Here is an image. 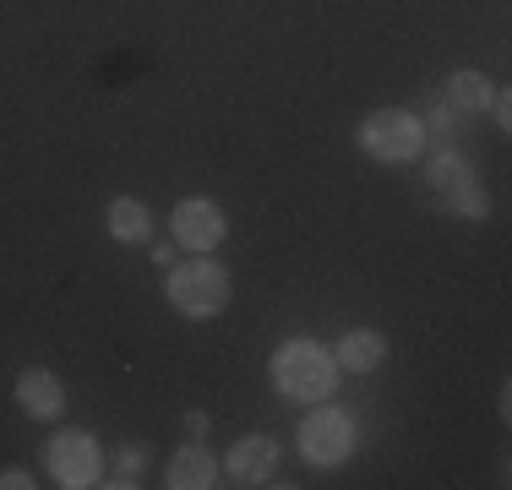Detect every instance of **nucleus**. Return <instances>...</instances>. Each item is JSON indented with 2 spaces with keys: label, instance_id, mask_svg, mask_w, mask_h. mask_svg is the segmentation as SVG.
<instances>
[{
  "label": "nucleus",
  "instance_id": "1",
  "mask_svg": "<svg viewBox=\"0 0 512 490\" xmlns=\"http://www.w3.org/2000/svg\"><path fill=\"white\" fill-rule=\"evenodd\" d=\"M273 387L295 403H322L338 387V360L316 338H284L273 354Z\"/></svg>",
  "mask_w": 512,
  "mask_h": 490
},
{
  "label": "nucleus",
  "instance_id": "2",
  "mask_svg": "<svg viewBox=\"0 0 512 490\" xmlns=\"http://www.w3.org/2000/svg\"><path fill=\"white\" fill-rule=\"evenodd\" d=\"M425 137H431V131L420 126L414 109H376V115L360 120L355 147L365 158H376V164L398 169V164H414V158L425 153Z\"/></svg>",
  "mask_w": 512,
  "mask_h": 490
},
{
  "label": "nucleus",
  "instance_id": "3",
  "mask_svg": "<svg viewBox=\"0 0 512 490\" xmlns=\"http://www.w3.org/2000/svg\"><path fill=\"white\" fill-rule=\"evenodd\" d=\"M164 294L186 322H213V316L229 311L235 284H229V273L218 262H180V267H169Z\"/></svg>",
  "mask_w": 512,
  "mask_h": 490
},
{
  "label": "nucleus",
  "instance_id": "4",
  "mask_svg": "<svg viewBox=\"0 0 512 490\" xmlns=\"http://www.w3.org/2000/svg\"><path fill=\"white\" fill-rule=\"evenodd\" d=\"M300 458L306 463H316V469H338V463H349L355 458V441H360V431H355V414H344V409H333V403H316V409L300 420Z\"/></svg>",
  "mask_w": 512,
  "mask_h": 490
},
{
  "label": "nucleus",
  "instance_id": "5",
  "mask_svg": "<svg viewBox=\"0 0 512 490\" xmlns=\"http://www.w3.org/2000/svg\"><path fill=\"white\" fill-rule=\"evenodd\" d=\"M44 469L60 490H88L104 485V452L88 431H55L50 447H44Z\"/></svg>",
  "mask_w": 512,
  "mask_h": 490
},
{
  "label": "nucleus",
  "instance_id": "6",
  "mask_svg": "<svg viewBox=\"0 0 512 490\" xmlns=\"http://www.w3.org/2000/svg\"><path fill=\"white\" fill-rule=\"evenodd\" d=\"M224 235H229V218L213 196H186V202H175V213H169V240L197 251V256L218 251Z\"/></svg>",
  "mask_w": 512,
  "mask_h": 490
},
{
  "label": "nucleus",
  "instance_id": "7",
  "mask_svg": "<svg viewBox=\"0 0 512 490\" xmlns=\"http://www.w3.org/2000/svg\"><path fill=\"white\" fill-rule=\"evenodd\" d=\"M17 409L28 420H60L66 414V382H60L50 365H28L17 376Z\"/></svg>",
  "mask_w": 512,
  "mask_h": 490
},
{
  "label": "nucleus",
  "instance_id": "8",
  "mask_svg": "<svg viewBox=\"0 0 512 490\" xmlns=\"http://www.w3.org/2000/svg\"><path fill=\"white\" fill-rule=\"evenodd\" d=\"M278 458H284V452H278L273 436H240L224 458V474L235 485H267L278 474Z\"/></svg>",
  "mask_w": 512,
  "mask_h": 490
},
{
  "label": "nucleus",
  "instance_id": "9",
  "mask_svg": "<svg viewBox=\"0 0 512 490\" xmlns=\"http://www.w3.org/2000/svg\"><path fill=\"white\" fill-rule=\"evenodd\" d=\"M164 485L169 490H213L218 485V458L191 441V447H175V458L164 463Z\"/></svg>",
  "mask_w": 512,
  "mask_h": 490
},
{
  "label": "nucleus",
  "instance_id": "10",
  "mask_svg": "<svg viewBox=\"0 0 512 490\" xmlns=\"http://www.w3.org/2000/svg\"><path fill=\"white\" fill-rule=\"evenodd\" d=\"M333 360H338V371H349V376H371L376 365L387 360V338L376 333V327H349L344 338L333 343Z\"/></svg>",
  "mask_w": 512,
  "mask_h": 490
},
{
  "label": "nucleus",
  "instance_id": "11",
  "mask_svg": "<svg viewBox=\"0 0 512 490\" xmlns=\"http://www.w3.org/2000/svg\"><path fill=\"white\" fill-rule=\"evenodd\" d=\"M442 98L458 109L463 120H474V115H485V109H491V98H496V82L485 77V71H453V77L442 82Z\"/></svg>",
  "mask_w": 512,
  "mask_h": 490
},
{
  "label": "nucleus",
  "instance_id": "12",
  "mask_svg": "<svg viewBox=\"0 0 512 490\" xmlns=\"http://www.w3.org/2000/svg\"><path fill=\"white\" fill-rule=\"evenodd\" d=\"M104 224H109V240H120V245H148L153 240V213H148V202H137V196H115L109 213H104Z\"/></svg>",
  "mask_w": 512,
  "mask_h": 490
},
{
  "label": "nucleus",
  "instance_id": "13",
  "mask_svg": "<svg viewBox=\"0 0 512 490\" xmlns=\"http://www.w3.org/2000/svg\"><path fill=\"white\" fill-rule=\"evenodd\" d=\"M142 474H148V447L142 441H120L104 458V485H115V490H137Z\"/></svg>",
  "mask_w": 512,
  "mask_h": 490
},
{
  "label": "nucleus",
  "instance_id": "14",
  "mask_svg": "<svg viewBox=\"0 0 512 490\" xmlns=\"http://www.w3.org/2000/svg\"><path fill=\"white\" fill-rule=\"evenodd\" d=\"M425 180H431V191H453V186H469L474 180V164L458 153V147H436V158L425 164Z\"/></svg>",
  "mask_w": 512,
  "mask_h": 490
},
{
  "label": "nucleus",
  "instance_id": "15",
  "mask_svg": "<svg viewBox=\"0 0 512 490\" xmlns=\"http://www.w3.org/2000/svg\"><path fill=\"white\" fill-rule=\"evenodd\" d=\"M436 202H442V213H453V218H469V224H480V218L491 213V196L480 191V180H469V186H453V191H442Z\"/></svg>",
  "mask_w": 512,
  "mask_h": 490
},
{
  "label": "nucleus",
  "instance_id": "16",
  "mask_svg": "<svg viewBox=\"0 0 512 490\" xmlns=\"http://www.w3.org/2000/svg\"><path fill=\"white\" fill-rule=\"evenodd\" d=\"M420 126H425V131H436V137H453V131L463 126V115H458L453 104H447V98H431V109L420 115Z\"/></svg>",
  "mask_w": 512,
  "mask_h": 490
},
{
  "label": "nucleus",
  "instance_id": "17",
  "mask_svg": "<svg viewBox=\"0 0 512 490\" xmlns=\"http://www.w3.org/2000/svg\"><path fill=\"white\" fill-rule=\"evenodd\" d=\"M0 490H33V474L28 469H0Z\"/></svg>",
  "mask_w": 512,
  "mask_h": 490
},
{
  "label": "nucleus",
  "instance_id": "18",
  "mask_svg": "<svg viewBox=\"0 0 512 490\" xmlns=\"http://www.w3.org/2000/svg\"><path fill=\"white\" fill-rule=\"evenodd\" d=\"M491 115H496V126H502V131L512 126V104H507V93H496V98H491Z\"/></svg>",
  "mask_w": 512,
  "mask_h": 490
},
{
  "label": "nucleus",
  "instance_id": "19",
  "mask_svg": "<svg viewBox=\"0 0 512 490\" xmlns=\"http://www.w3.org/2000/svg\"><path fill=\"white\" fill-rule=\"evenodd\" d=\"M153 262L169 273V267H175V240H158V245H153Z\"/></svg>",
  "mask_w": 512,
  "mask_h": 490
},
{
  "label": "nucleus",
  "instance_id": "20",
  "mask_svg": "<svg viewBox=\"0 0 512 490\" xmlns=\"http://www.w3.org/2000/svg\"><path fill=\"white\" fill-rule=\"evenodd\" d=\"M207 425H213V420H207L202 409H191V414H186V431H191V436H207Z\"/></svg>",
  "mask_w": 512,
  "mask_h": 490
}]
</instances>
